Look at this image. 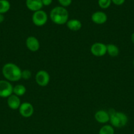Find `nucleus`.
Returning <instances> with one entry per match:
<instances>
[{
    "instance_id": "f257e3e1",
    "label": "nucleus",
    "mask_w": 134,
    "mask_h": 134,
    "mask_svg": "<svg viewBox=\"0 0 134 134\" xmlns=\"http://www.w3.org/2000/svg\"><path fill=\"white\" fill-rule=\"evenodd\" d=\"M2 74L7 81L9 82H17L20 80L22 70L13 63L5 64L2 68Z\"/></svg>"
},
{
    "instance_id": "f03ea898",
    "label": "nucleus",
    "mask_w": 134,
    "mask_h": 134,
    "mask_svg": "<svg viewBox=\"0 0 134 134\" xmlns=\"http://www.w3.org/2000/svg\"><path fill=\"white\" fill-rule=\"evenodd\" d=\"M49 17L51 21L55 24L63 25L68 22L69 14L65 7L57 6L51 10Z\"/></svg>"
},
{
    "instance_id": "7ed1b4c3",
    "label": "nucleus",
    "mask_w": 134,
    "mask_h": 134,
    "mask_svg": "<svg viewBox=\"0 0 134 134\" xmlns=\"http://www.w3.org/2000/svg\"><path fill=\"white\" fill-rule=\"evenodd\" d=\"M110 122L112 126L114 128H121L126 126L128 122V117L125 113L122 112L114 111L110 114Z\"/></svg>"
},
{
    "instance_id": "20e7f679",
    "label": "nucleus",
    "mask_w": 134,
    "mask_h": 134,
    "mask_svg": "<svg viewBox=\"0 0 134 134\" xmlns=\"http://www.w3.org/2000/svg\"><path fill=\"white\" fill-rule=\"evenodd\" d=\"M32 20L33 24L35 26L41 27V26H44L47 23L48 16L44 10H39L33 13Z\"/></svg>"
},
{
    "instance_id": "39448f33",
    "label": "nucleus",
    "mask_w": 134,
    "mask_h": 134,
    "mask_svg": "<svg viewBox=\"0 0 134 134\" xmlns=\"http://www.w3.org/2000/svg\"><path fill=\"white\" fill-rule=\"evenodd\" d=\"M13 94V86L7 80H0V97L7 98Z\"/></svg>"
},
{
    "instance_id": "423d86ee",
    "label": "nucleus",
    "mask_w": 134,
    "mask_h": 134,
    "mask_svg": "<svg viewBox=\"0 0 134 134\" xmlns=\"http://www.w3.org/2000/svg\"><path fill=\"white\" fill-rule=\"evenodd\" d=\"M91 53L96 57H102L106 54V45L102 43H93L90 48Z\"/></svg>"
},
{
    "instance_id": "0eeeda50",
    "label": "nucleus",
    "mask_w": 134,
    "mask_h": 134,
    "mask_svg": "<svg viewBox=\"0 0 134 134\" xmlns=\"http://www.w3.org/2000/svg\"><path fill=\"white\" fill-rule=\"evenodd\" d=\"M35 80L39 86L44 87L49 84L50 81V76L48 72L44 70H40L35 74Z\"/></svg>"
},
{
    "instance_id": "6e6552de",
    "label": "nucleus",
    "mask_w": 134,
    "mask_h": 134,
    "mask_svg": "<svg viewBox=\"0 0 134 134\" xmlns=\"http://www.w3.org/2000/svg\"><path fill=\"white\" fill-rule=\"evenodd\" d=\"M20 115L24 118H29L34 114V109L32 105L29 102H24L21 103L19 109Z\"/></svg>"
},
{
    "instance_id": "1a4fd4ad",
    "label": "nucleus",
    "mask_w": 134,
    "mask_h": 134,
    "mask_svg": "<svg viewBox=\"0 0 134 134\" xmlns=\"http://www.w3.org/2000/svg\"><path fill=\"white\" fill-rule=\"evenodd\" d=\"M26 47L31 52H36L40 48L39 40L34 36H29L26 40Z\"/></svg>"
},
{
    "instance_id": "9d476101",
    "label": "nucleus",
    "mask_w": 134,
    "mask_h": 134,
    "mask_svg": "<svg viewBox=\"0 0 134 134\" xmlns=\"http://www.w3.org/2000/svg\"><path fill=\"white\" fill-rule=\"evenodd\" d=\"M91 20L96 24H103L107 21L108 17L105 13L102 11H96L92 14Z\"/></svg>"
},
{
    "instance_id": "9b49d317",
    "label": "nucleus",
    "mask_w": 134,
    "mask_h": 134,
    "mask_svg": "<svg viewBox=\"0 0 134 134\" xmlns=\"http://www.w3.org/2000/svg\"><path fill=\"white\" fill-rule=\"evenodd\" d=\"M7 103L8 107L13 110L18 109L21 105V102L19 97L13 94L8 97Z\"/></svg>"
},
{
    "instance_id": "f8f14e48",
    "label": "nucleus",
    "mask_w": 134,
    "mask_h": 134,
    "mask_svg": "<svg viewBox=\"0 0 134 134\" xmlns=\"http://www.w3.org/2000/svg\"><path fill=\"white\" fill-rule=\"evenodd\" d=\"M96 121L101 124H106L110 121V115L109 113L104 110H99L95 114Z\"/></svg>"
},
{
    "instance_id": "ddd939ff",
    "label": "nucleus",
    "mask_w": 134,
    "mask_h": 134,
    "mask_svg": "<svg viewBox=\"0 0 134 134\" xmlns=\"http://www.w3.org/2000/svg\"><path fill=\"white\" fill-rule=\"evenodd\" d=\"M26 6L29 10L34 13L42 10L43 5L42 0H26Z\"/></svg>"
},
{
    "instance_id": "4468645a",
    "label": "nucleus",
    "mask_w": 134,
    "mask_h": 134,
    "mask_svg": "<svg viewBox=\"0 0 134 134\" xmlns=\"http://www.w3.org/2000/svg\"><path fill=\"white\" fill-rule=\"evenodd\" d=\"M66 25V27L72 31H79L82 27L81 22L78 19L68 20Z\"/></svg>"
},
{
    "instance_id": "2eb2a0df",
    "label": "nucleus",
    "mask_w": 134,
    "mask_h": 134,
    "mask_svg": "<svg viewBox=\"0 0 134 134\" xmlns=\"http://www.w3.org/2000/svg\"><path fill=\"white\" fill-rule=\"evenodd\" d=\"M120 53L119 48L114 44H109L106 45V54L111 57H116Z\"/></svg>"
},
{
    "instance_id": "dca6fc26",
    "label": "nucleus",
    "mask_w": 134,
    "mask_h": 134,
    "mask_svg": "<svg viewBox=\"0 0 134 134\" xmlns=\"http://www.w3.org/2000/svg\"><path fill=\"white\" fill-rule=\"evenodd\" d=\"M26 92V88L24 85H17L13 86V94L17 96H22L25 94Z\"/></svg>"
},
{
    "instance_id": "f3484780",
    "label": "nucleus",
    "mask_w": 134,
    "mask_h": 134,
    "mask_svg": "<svg viewBox=\"0 0 134 134\" xmlns=\"http://www.w3.org/2000/svg\"><path fill=\"white\" fill-rule=\"evenodd\" d=\"M11 8V3L8 0H0V14L7 13Z\"/></svg>"
},
{
    "instance_id": "a211bd4d",
    "label": "nucleus",
    "mask_w": 134,
    "mask_h": 134,
    "mask_svg": "<svg viewBox=\"0 0 134 134\" xmlns=\"http://www.w3.org/2000/svg\"><path fill=\"white\" fill-rule=\"evenodd\" d=\"M99 134H114V127L111 125H104L99 131Z\"/></svg>"
},
{
    "instance_id": "6ab92c4d",
    "label": "nucleus",
    "mask_w": 134,
    "mask_h": 134,
    "mask_svg": "<svg viewBox=\"0 0 134 134\" xmlns=\"http://www.w3.org/2000/svg\"><path fill=\"white\" fill-rule=\"evenodd\" d=\"M112 3L111 0H98V5L101 9H108Z\"/></svg>"
},
{
    "instance_id": "aec40b11",
    "label": "nucleus",
    "mask_w": 134,
    "mask_h": 134,
    "mask_svg": "<svg viewBox=\"0 0 134 134\" xmlns=\"http://www.w3.org/2000/svg\"><path fill=\"white\" fill-rule=\"evenodd\" d=\"M32 73L28 69H25L22 71V75H21V78L24 80H28L31 77Z\"/></svg>"
},
{
    "instance_id": "412c9836",
    "label": "nucleus",
    "mask_w": 134,
    "mask_h": 134,
    "mask_svg": "<svg viewBox=\"0 0 134 134\" xmlns=\"http://www.w3.org/2000/svg\"><path fill=\"white\" fill-rule=\"evenodd\" d=\"M58 1L61 7H67L71 5L72 0H58Z\"/></svg>"
},
{
    "instance_id": "4be33fe9",
    "label": "nucleus",
    "mask_w": 134,
    "mask_h": 134,
    "mask_svg": "<svg viewBox=\"0 0 134 134\" xmlns=\"http://www.w3.org/2000/svg\"><path fill=\"white\" fill-rule=\"evenodd\" d=\"M125 1H126V0H111L112 3H114V5H118V6L123 5V4L124 3Z\"/></svg>"
},
{
    "instance_id": "5701e85b",
    "label": "nucleus",
    "mask_w": 134,
    "mask_h": 134,
    "mask_svg": "<svg viewBox=\"0 0 134 134\" xmlns=\"http://www.w3.org/2000/svg\"><path fill=\"white\" fill-rule=\"evenodd\" d=\"M43 6H49L53 2V0H42Z\"/></svg>"
},
{
    "instance_id": "b1692460",
    "label": "nucleus",
    "mask_w": 134,
    "mask_h": 134,
    "mask_svg": "<svg viewBox=\"0 0 134 134\" xmlns=\"http://www.w3.org/2000/svg\"><path fill=\"white\" fill-rule=\"evenodd\" d=\"M5 20V16L3 14H0V23H2Z\"/></svg>"
},
{
    "instance_id": "393cba45",
    "label": "nucleus",
    "mask_w": 134,
    "mask_h": 134,
    "mask_svg": "<svg viewBox=\"0 0 134 134\" xmlns=\"http://www.w3.org/2000/svg\"><path fill=\"white\" fill-rule=\"evenodd\" d=\"M131 41L134 44V32L131 34Z\"/></svg>"
},
{
    "instance_id": "a878e982",
    "label": "nucleus",
    "mask_w": 134,
    "mask_h": 134,
    "mask_svg": "<svg viewBox=\"0 0 134 134\" xmlns=\"http://www.w3.org/2000/svg\"><path fill=\"white\" fill-rule=\"evenodd\" d=\"M133 66H134V59H133Z\"/></svg>"
}]
</instances>
